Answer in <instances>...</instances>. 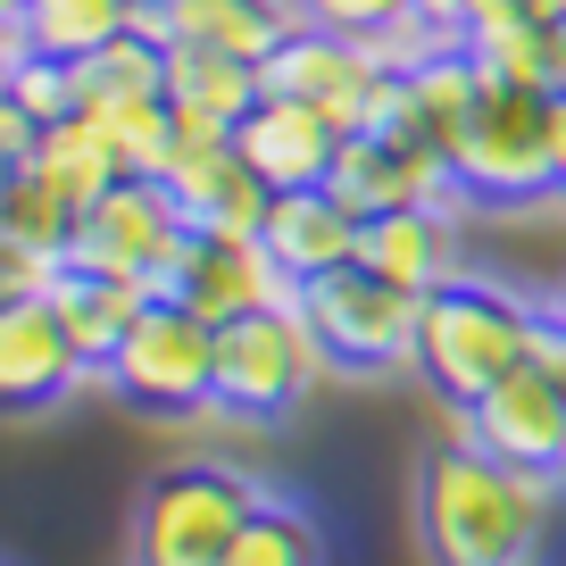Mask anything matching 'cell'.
<instances>
[{
	"label": "cell",
	"mask_w": 566,
	"mask_h": 566,
	"mask_svg": "<svg viewBox=\"0 0 566 566\" xmlns=\"http://www.w3.org/2000/svg\"><path fill=\"white\" fill-rule=\"evenodd\" d=\"M558 483L516 459H492L483 442H450L417 475V525L433 566H542Z\"/></svg>",
	"instance_id": "6da1fadb"
},
{
	"label": "cell",
	"mask_w": 566,
	"mask_h": 566,
	"mask_svg": "<svg viewBox=\"0 0 566 566\" xmlns=\"http://www.w3.org/2000/svg\"><path fill=\"white\" fill-rule=\"evenodd\" d=\"M533 334H542V308L525 292L492 275H450L424 292V325H417V375L442 391L450 408H475L500 375H516L533 358Z\"/></svg>",
	"instance_id": "7a4b0ae2"
},
{
	"label": "cell",
	"mask_w": 566,
	"mask_h": 566,
	"mask_svg": "<svg viewBox=\"0 0 566 566\" xmlns=\"http://www.w3.org/2000/svg\"><path fill=\"white\" fill-rule=\"evenodd\" d=\"M101 384L142 417H167V424L209 417L217 408V317H200L176 292H150L142 317L125 325V342L108 350Z\"/></svg>",
	"instance_id": "3957f363"
},
{
	"label": "cell",
	"mask_w": 566,
	"mask_h": 566,
	"mask_svg": "<svg viewBox=\"0 0 566 566\" xmlns=\"http://www.w3.org/2000/svg\"><path fill=\"white\" fill-rule=\"evenodd\" d=\"M317 375H325V350H317V334H308L301 301L242 308V317L217 325V408L209 417L275 424L317 391Z\"/></svg>",
	"instance_id": "277c9868"
},
{
	"label": "cell",
	"mask_w": 566,
	"mask_h": 566,
	"mask_svg": "<svg viewBox=\"0 0 566 566\" xmlns=\"http://www.w3.org/2000/svg\"><path fill=\"white\" fill-rule=\"evenodd\" d=\"M259 500H266V483L226 459L167 467V475H150V492L134 509V566H217Z\"/></svg>",
	"instance_id": "5b68a950"
},
{
	"label": "cell",
	"mask_w": 566,
	"mask_h": 566,
	"mask_svg": "<svg viewBox=\"0 0 566 566\" xmlns=\"http://www.w3.org/2000/svg\"><path fill=\"white\" fill-rule=\"evenodd\" d=\"M301 317L308 334H317L325 367L334 375H400L417 367V325H424V301L417 292H400L391 275H375V266H325V275H308L301 292Z\"/></svg>",
	"instance_id": "8992f818"
},
{
	"label": "cell",
	"mask_w": 566,
	"mask_h": 566,
	"mask_svg": "<svg viewBox=\"0 0 566 566\" xmlns=\"http://www.w3.org/2000/svg\"><path fill=\"white\" fill-rule=\"evenodd\" d=\"M459 167V192L475 209H525V200H549L558 176H549V92H509L492 84L475 108V125L450 150Z\"/></svg>",
	"instance_id": "52a82bcc"
},
{
	"label": "cell",
	"mask_w": 566,
	"mask_h": 566,
	"mask_svg": "<svg viewBox=\"0 0 566 566\" xmlns=\"http://www.w3.org/2000/svg\"><path fill=\"white\" fill-rule=\"evenodd\" d=\"M184 233H192V226H184L167 176H117L101 200H84L75 242H67V266H92V275H117V283L159 292V275H167V259H176Z\"/></svg>",
	"instance_id": "ba28073f"
},
{
	"label": "cell",
	"mask_w": 566,
	"mask_h": 566,
	"mask_svg": "<svg viewBox=\"0 0 566 566\" xmlns=\"http://www.w3.org/2000/svg\"><path fill=\"white\" fill-rule=\"evenodd\" d=\"M159 292H176V301H192L200 317H242V308H266V301H292L301 283L275 266V250L259 242V233H184L176 259H167Z\"/></svg>",
	"instance_id": "9c48e42d"
},
{
	"label": "cell",
	"mask_w": 566,
	"mask_h": 566,
	"mask_svg": "<svg viewBox=\"0 0 566 566\" xmlns=\"http://www.w3.org/2000/svg\"><path fill=\"white\" fill-rule=\"evenodd\" d=\"M84 384H101V375L42 292L0 308V417H42V408L75 400Z\"/></svg>",
	"instance_id": "30bf717a"
},
{
	"label": "cell",
	"mask_w": 566,
	"mask_h": 566,
	"mask_svg": "<svg viewBox=\"0 0 566 566\" xmlns=\"http://www.w3.org/2000/svg\"><path fill=\"white\" fill-rule=\"evenodd\" d=\"M459 417H467V442H483L492 459H516V467H533V475H549V483L566 475V391L549 384L533 358L516 375H500Z\"/></svg>",
	"instance_id": "8fae6325"
},
{
	"label": "cell",
	"mask_w": 566,
	"mask_h": 566,
	"mask_svg": "<svg viewBox=\"0 0 566 566\" xmlns=\"http://www.w3.org/2000/svg\"><path fill=\"white\" fill-rule=\"evenodd\" d=\"M233 150L250 159V176H259L266 192H317V184L334 176V159H342V125L325 117V108H308V101L266 92V101L233 125Z\"/></svg>",
	"instance_id": "7c38bea8"
},
{
	"label": "cell",
	"mask_w": 566,
	"mask_h": 566,
	"mask_svg": "<svg viewBox=\"0 0 566 566\" xmlns=\"http://www.w3.org/2000/svg\"><path fill=\"white\" fill-rule=\"evenodd\" d=\"M292 25H301V0H142V34L167 51L266 59Z\"/></svg>",
	"instance_id": "4fadbf2b"
},
{
	"label": "cell",
	"mask_w": 566,
	"mask_h": 566,
	"mask_svg": "<svg viewBox=\"0 0 566 566\" xmlns=\"http://www.w3.org/2000/svg\"><path fill=\"white\" fill-rule=\"evenodd\" d=\"M167 192H176L192 233H259L266 226V184L250 176V159L233 142H176L167 159Z\"/></svg>",
	"instance_id": "5bb4252c"
},
{
	"label": "cell",
	"mask_w": 566,
	"mask_h": 566,
	"mask_svg": "<svg viewBox=\"0 0 566 566\" xmlns=\"http://www.w3.org/2000/svg\"><path fill=\"white\" fill-rule=\"evenodd\" d=\"M266 101L259 59L233 51H167V108L184 142H233V125Z\"/></svg>",
	"instance_id": "9a60e30c"
},
{
	"label": "cell",
	"mask_w": 566,
	"mask_h": 566,
	"mask_svg": "<svg viewBox=\"0 0 566 566\" xmlns=\"http://www.w3.org/2000/svg\"><path fill=\"white\" fill-rule=\"evenodd\" d=\"M358 226H367V217H350L317 184V192H275V200H266L259 242L275 250V266L292 283H308V275H325V266H350L358 259Z\"/></svg>",
	"instance_id": "2e32d148"
},
{
	"label": "cell",
	"mask_w": 566,
	"mask_h": 566,
	"mask_svg": "<svg viewBox=\"0 0 566 566\" xmlns=\"http://www.w3.org/2000/svg\"><path fill=\"white\" fill-rule=\"evenodd\" d=\"M483 92L492 84H483L475 51L450 42V51H433L424 67L400 75V117H391V134H417V142H433V150H459V134L475 125Z\"/></svg>",
	"instance_id": "e0dca14e"
},
{
	"label": "cell",
	"mask_w": 566,
	"mask_h": 566,
	"mask_svg": "<svg viewBox=\"0 0 566 566\" xmlns=\"http://www.w3.org/2000/svg\"><path fill=\"white\" fill-rule=\"evenodd\" d=\"M358 266L391 275L400 292H433L459 275V242H450V209H384L358 226Z\"/></svg>",
	"instance_id": "ac0fdd59"
},
{
	"label": "cell",
	"mask_w": 566,
	"mask_h": 566,
	"mask_svg": "<svg viewBox=\"0 0 566 566\" xmlns=\"http://www.w3.org/2000/svg\"><path fill=\"white\" fill-rule=\"evenodd\" d=\"M42 301L59 308V325L75 334V350H84L92 375H101L108 350L125 342V325L142 317V301H150V292H142V283H117V275H92V266H67V259H59V275L42 283Z\"/></svg>",
	"instance_id": "d6986e66"
},
{
	"label": "cell",
	"mask_w": 566,
	"mask_h": 566,
	"mask_svg": "<svg viewBox=\"0 0 566 566\" xmlns=\"http://www.w3.org/2000/svg\"><path fill=\"white\" fill-rule=\"evenodd\" d=\"M34 167L59 184V192L84 209V200H101L108 184L125 176V159H117V142H108V125L92 117V108H75V117H59V125H42V142H34Z\"/></svg>",
	"instance_id": "ffe728a7"
},
{
	"label": "cell",
	"mask_w": 566,
	"mask_h": 566,
	"mask_svg": "<svg viewBox=\"0 0 566 566\" xmlns=\"http://www.w3.org/2000/svg\"><path fill=\"white\" fill-rule=\"evenodd\" d=\"M142 0H25V51L51 59H92L101 42L134 34Z\"/></svg>",
	"instance_id": "44dd1931"
},
{
	"label": "cell",
	"mask_w": 566,
	"mask_h": 566,
	"mask_svg": "<svg viewBox=\"0 0 566 566\" xmlns=\"http://www.w3.org/2000/svg\"><path fill=\"white\" fill-rule=\"evenodd\" d=\"M217 566H325V525H317V509H301V500H283V492H266Z\"/></svg>",
	"instance_id": "7402d4cb"
},
{
	"label": "cell",
	"mask_w": 566,
	"mask_h": 566,
	"mask_svg": "<svg viewBox=\"0 0 566 566\" xmlns=\"http://www.w3.org/2000/svg\"><path fill=\"white\" fill-rule=\"evenodd\" d=\"M75 217H84V209H75V200L59 192V184L42 176L34 159L0 176V233H9V242L42 250V259H67V242H75Z\"/></svg>",
	"instance_id": "603a6c76"
},
{
	"label": "cell",
	"mask_w": 566,
	"mask_h": 566,
	"mask_svg": "<svg viewBox=\"0 0 566 566\" xmlns=\"http://www.w3.org/2000/svg\"><path fill=\"white\" fill-rule=\"evenodd\" d=\"M9 101H18L34 125H59V117H75V59L25 51V59H18V84H9Z\"/></svg>",
	"instance_id": "cb8c5ba5"
},
{
	"label": "cell",
	"mask_w": 566,
	"mask_h": 566,
	"mask_svg": "<svg viewBox=\"0 0 566 566\" xmlns=\"http://www.w3.org/2000/svg\"><path fill=\"white\" fill-rule=\"evenodd\" d=\"M400 9H417V0H301V25H325V34H358V42H367L375 25H391Z\"/></svg>",
	"instance_id": "d4e9b609"
},
{
	"label": "cell",
	"mask_w": 566,
	"mask_h": 566,
	"mask_svg": "<svg viewBox=\"0 0 566 566\" xmlns=\"http://www.w3.org/2000/svg\"><path fill=\"white\" fill-rule=\"evenodd\" d=\"M51 275H59V259H42V250H25V242L0 233V308H9V301H34Z\"/></svg>",
	"instance_id": "484cf974"
},
{
	"label": "cell",
	"mask_w": 566,
	"mask_h": 566,
	"mask_svg": "<svg viewBox=\"0 0 566 566\" xmlns=\"http://www.w3.org/2000/svg\"><path fill=\"white\" fill-rule=\"evenodd\" d=\"M450 9H459V34H492V25L549 18V0H450Z\"/></svg>",
	"instance_id": "4316f807"
},
{
	"label": "cell",
	"mask_w": 566,
	"mask_h": 566,
	"mask_svg": "<svg viewBox=\"0 0 566 566\" xmlns=\"http://www.w3.org/2000/svg\"><path fill=\"white\" fill-rule=\"evenodd\" d=\"M34 142H42V125L25 117L18 101H0V176H9V167H25V159H34Z\"/></svg>",
	"instance_id": "83f0119b"
},
{
	"label": "cell",
	"mask_w": 566,
	"mask_h": 566,
	"mask_svg": "<svg viewBox=\"0 0 566 566\" xmlns=\"http://www.w3.org/2000/svg\"><path fill=\"white\" fill-rule=\"evenodd\" d=\"M549 176L566 192V92H549Z\"/></svg>",
	"instance_id": "f1b7e54d"
},
{
	"label": "cell",
	"mask_w": 566,
	"mask_h": 566,
	"mask_svg": "<svg viewBox=\"0 0 566 566\" xmlns=\"http://www.w3.org/2000/svg\"><path fill=\"white\" fill-rule=\"evenodd\" d=\"M18 59H25V34H0V101H9V84H18Z\"/></svg>",
	"instance_id": "f546056e"
},
{
	"label": "cell",
	"mask_w": 566,
	"mask_h": 566,
	"mask_svg": "<svg viewBox=\"0 0 566 566\" xmlns=\"http://www.w3.org/2000/svg\"><path fill=\"white\" fill-rule=\"evenodd\" d=\"M0 34H25V0H0Z\"/></svg>",
	"instance_id": "4dcf8cb0"
},
{
	"label": "cell",
	"mask_w": 566,
	"mask_h": 566,
	"mask_svg": "<svg viewBox=\"0 0 566 566\" xmlns=\"http://www.w3.org/2000/svg\"><path fill=\"white\" fill-rule=\"evenodd\" d=\"M549 18H558V25H566V0H549Z\"/></svg>",
	"instance_id": "1f68e13d"
}]
</instances>
